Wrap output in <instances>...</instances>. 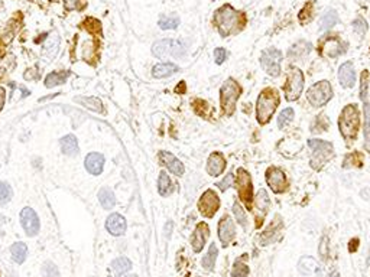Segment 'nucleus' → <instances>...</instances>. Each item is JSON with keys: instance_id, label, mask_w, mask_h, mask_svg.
<instances>
[{"instance_id": "obj_1", "label": "nucleus", "mask_w": 370, "mask_h": 277, "mask_svg": "<svg viewBox=\"0 0 370 277\" xmlns=\"http://www.w3.org/2000/svg\"><path fill=\"white\" fill-rule=\"evenodd\" d=\"M213 22L217 26L220 35L226 38L230 35H237L245 28L246 15L243 12H237L230 4H224L214 13Z\"/></svg>"}, {"instance_id": "obj_2", "label": "nucleus", "mask_w": 370, "mask_h": 277, "mask_svg": "<svg viewBox=\"0 0 370 277\" xmlns=\"http://www.w3.org/2000/svg\"><path fill=\"white\" fill-rule=\"evenodd\" d=\"M279 101H281L279 93L275 88H265L259 94L257 104H256V118L262 126L269 123L272 114L279 106Z\"/></svg>"}, {"instance_id": "obj_3", "label": "nucleus", "mask_w": 370, "mask_h": 277, "mask_svg": "<svg viewBox=\"0 0 370 277\" xmlns=\"http://www.w3.org/2000/svg\"><path fill=\"white\" fill-rule=\"evenodd\" d=\"M360 126V117H359V110L354 104L346 106L338 118V129L340 133L346 140H354L357 137Z\"/></svg>"}, {"instance_id": "obj_4", "label": "nucleus", "mask_w": 370, "mask_h": 277, "mask_svg": "<svg viewBox=\"0 0 370 277\" xmlns=\"http://www.w3.org/2000/svg\"><path fill=\"white\" fill-rule=\"evenodd\" d=\"M311 149V167L321 170L327 162L334 158V147L330 142L321 139H311L308 142Z\"/></svg>"}, {"instance_id": "obj_5", "label": "nucleus", "mask_w": 370, "mask_h": 277, "mask_svg": "<svg viewBox=\"0 0 370 277\" xmlns=\"http://www.w3.org/2000/svg\"><path fill=\"white\" fill-rule=\"evenodd\" d=\"M242 94V87L233 78H229L221 90H220V101H221V114L223 115H233L236 111L237 100Z\"/></svg>"}, {"instance_id": "obj_6", "label": "nucleus", "mask_w": 370, "mask_h": 277, "mask_svg": "<svg viewBox=\"0 0 370 277\" xmlns=\"http://www.w3.org/2000/svg\"><path fill=\"white\" fill-rule=\"evenodd\" d=\"M153 55L159 59H180L186 52V45L184 41L180 39H162L153 44L152 47Z\"/></svg>"}, {"instance_id": "obj_7", "label": "nucleus", "mask_w": 370, "mask_h": 277, "mask_svg": "<svg viewBox=\"0 0 370 277\" xmlns=\"http://www.w3.org/2000/svg\"><path fill=\"white\" fill-rule=\"evenodd\" d=\"M284 90H285V97L288 101H295L300 98L304 90V74L300 68L289 66Z\"/></svg>"}, {"instance_id": "obj_8", "label": "nucleus", "mask_w": 370, "mask_h": 277, "mask_svg": "<svg viewBox=\"0 0 370 277\" xmlns=\"http://www.w3.org/2000/svg\"><path fill=\"white\" fill-rule=\"evenodd\" d=\"M333 97V88L328 81H318L314 85L309 87L307 91V100L312 107H321L325 106Z\"/></svg>"}, {"instance_id": "obj_9", "label": "nucleus", "mask_w": 370, "mask_h": 277, "mask_svg": "<svg viewBox=\"0 0 370 277\" xmlns=\"http://www.w3.org/2000/svg\"><path fill=\"white\" fill-rule=\"evenodd\" d=\"M236 188L242 202L246 205L247 210L253 208V185L252 178L243 167H239L236 172Z\"/></svg>"}, {"instance_id": "obj_10", "label": "nucleus", "mask_w": 370, "mask_h": 277, "mask_svg": "<svg viewBox=\"0 0 370 277\" xmlns=\"http://www.w3.org/2000/svg\"><path fill=\"white\" fill-rule=\"evenodd\" d=\"M281 61L282 52L276 48L265 49L260 56V65L270 77H278L281 74Z\"/></svg>"}, {"instance_id": "obj_11", "label": "nucleus", "mask_w": 370, "mask_h": 277, "mask_svg": "<svg viewBox=\"0 0 370 277\" xmlns=\"http://www.w3.org/2000/svg\"><path fill=\"white\" fill-rule=\"evenodd\" d=\"M219 208H220V199L217 194L213 189H207L198 201V210L201 215L205 218H211L219 211Z\"/></svg>"}, {"instance_id": "obj_12", "label": "nucleus", "mask_w": 370, "mask_h": 277, "mask_svg": "<svg viewBox=\"0 0 370 277\" xmlns=\"http://www.w3.org/2000/svg\"><path fill=\"white\" fill-rule=\"evenodd\" d=\"M20 224H22V228L25 229L26 235H29V237H34L39 232L41 224H39L38 214L29 207H26L20 211Z\"/></svg>"}, {"instance_id": "obj_13", "label": "nucleus", "mask_w": 370, "mask_h": 277, "mask_svg": "<svg viewBox=\"0 0 370 277\" xmlns=\"http://www.w3.org/2000/svg\"><path fill=\"white\" fill-rule=\"evenodd\" d=\"M266 182L275 194H282L286 191V176L279 167H269L266 170Z\"/></svg>"}, {"instance_id": "obj_14", "label": "nucleus", "mask_w": 370, "mask_h": 277, "mask_svg": "<svg viewBox=\"0 0 370 277\" xmlns=\"http://www.w3.org/2000/svg\"><path fill=\"white\" fill-rule=\"evenodd\" d=\"M346 52V44L338 36H327L321 42V54L327 58H337Z\"/></svg>"}, {"instance_id": "obj_15", "label": "nucleus", "mask_w": 370, "mask_h": 277, "mask_svg": "<svg viewBox=\"0 0 370 277\" xmlns=\"http://www.w3.org/2000/svg\"><path fill=\"white\" fill-rule=\"evenodd\" d=\"M282 229H284V221L279 215H276L275 220H272V222L269 224V227L260 234L259 237L260 245H268L270 243H275L281 237Z\"/></svg>"}, {"instance_id": "obj_16", "label": "nucleus", "mask_w": 370, "mask_h": 277, "mask_svg": "<svg viewBox=\"0 0 370 277\" xmlns=\"http://www.w3.org/2000/svg\"><path fill=\"white\" fill-rule=\"evenodd\" d=\"M270 207V199L265 189H259L257 195L254 196V208H256V225L260 227L263 218Z\"/></svg>"}, {"instance_id": "obj_17", "label": "nucleus", "mask_w": 370, "mask_h": 277, "mask_svg": "<svg viewBox=\"0 0 370 277\" xmlns=\"http://www.w3.org/2000/svg\"><path fill=\"white\" fill-rule=\"evenodd\" d=\"M210 235V228L205 222H200L195 229H194V234L191 237V245L194 248L195 253H200L202 250V247L205 245V241Z\"/></svg>"}, {"instance_id": "obj_18", "label": "nucleus", "mask_w": 370, "mask_h": 277, "mask_svg": "<svg viewBox=\"0 0 370 277\" xmlns=\"http://www.w3.org/2000/svg\"><path fill=\"white\" fill-rule=\"evenodd\" d=\"M236 235L235 222L230 218V215H223V218L219 222V237L224 245H227Z\"/></svg>"}, {"instance_id": "obj_19", "label": "nucleus", "mask_w": 370, "mask_h": 277, "mask_svg": "<svg viewBox=\"0 0 370 277\" xmlns=\"http://www.w3.org/2000/svg\"><path fill=\"white\" fill-rule=\"evenodd\" d=\"M159 161L164 166L168 167L169 172H172L174 175L177 176H181L184 175L185 167L183 165V162H180V159H177L172 153L169 152H165V150H161L159 152Z\"/></svg>"}, {"instance_id": "obj_20", "label": "nucleus", "mask_w": 370, "mask_h": 277, "mask_svg": "<svg viewBox=\"0 0 370 277\" xmlns=\"http://www.w3.org/2000/svg\"><path fill=\"white\" fill-rule=\"evenodd\" d=\"M226 166H227V162H226L224 156L220 152H214V153L210 155L208 162H207V172H208V175L219 176V175H221L226 170Z\"/></svg>"}, {"instance_id": "obj_21", "label": "nucleus", "mask_w": 370, "mask_h": 277, "mask_svg": "<svg viewBox=\"0 0 370 277\" xmlns=\"http://www.w3.org/2000/svg\"><path fill=\"white\" fill-rule=\"evenodd\" d=\"M338 80L340 84L344 88H352L356 82V72H354V66L350 61L344 62L340 69H338Z\"/></svg>"}, {"instance_id": "obj_22", "label": "nucleus", "mask_w": 370, "mask_h": 277, "mask_svg": "<svg viewBox=\"0 0 370 277\" xmlns=\"http://www.w3.org/2000/svg\"><path fill=\"white\" fill-rule=\"evenodd\" d=\"M298 270L303 277H321L320 264L312 257H303L298 263Z\"/></svg>"}, {"instance_id": "obj_23", "label": "nucleus", "mask_w": 370, "mask_h": 277, "mask_svg": "<svg viewBox=\"0 0 370 277\" xmlns=\"http://www.w3.org/2000/svg\"><path fill=\"white\" fill-rule=\"evenodd\" d=\"M84 165L91 175H100L104 167V156L99 152H91L85 156Z\"/></svg>"}, {"instance_id": "obj_24", "label": "nucleus", "mask_w": 370, "mask_h": 277, "mask_svg": "<svg viewBox=\"0 0 370 277\" xmlns=\"http://www.w3.org/2000/svg\"><path fill=\"white\" fill-rule=\"evenodd\" d=\"M58 49H60V36H58L57 33H52V35L48 36L47 42L44 44L42 59H44L45 62L52 61V59L55 58V55H57Z\"/></svg>"}, {"instance_id": "obj_25", "label": "nucleus", "mask_w": 370, "mask_h": 277, "mask_svg": "<svg viewBox=\"0 0 370 277\" xmlns=\"http://www.w3.org/2000/svg\"><path fill=\"white\" fill-rule=\"evenodd\" d=\"M106 228L107 231L112 234V235H123L124 231H126V220H124L123 215L120 214H112L107 221H106Z\"/></svg>"}, {"instance_id": "obj_26", "label": "nucleus", "mask_w": 370, "mask_h": 277, "mask_svg": "<svg viewBox=\"0 0 370 277\" xmlns=\"http://www.w3.org/2000/svg\"><path fill=\"white\" fill-rule=\"evenodd\" d=\"M60 146L64 155L67 156H75L78 155V140L72 134H67L60 140Z\"/></svg>"}, {"instance_id": "obj_27", "label": "nucleus", "mask_w": 370, "mask_h": 277, "mask_svg": "<svg viewBox=\"0 0 370 277\" xmlns=\"http://www.w3.org/2000/svg\"><path fill=\"white\" fill-rule=\"evenodd\" d=\"M178 71H180V68L177 65H174V64H158V65L153 66L152 75L155 78H167V77L174 75Z\"/></svg>"}, {"instance_id": "obj_28", "label": "nucleus", "mask_w": 370, "mask_h": 277, "mask_svg": "<svg viewBox=\"0 0 370 277\" xmlns=\"http://www.w3.org/2000/svg\"><path fill=\"white\" fill-rule=\"evenodd\" d=\"M175 186L171 180V178L168 176L167 172H161L159 173V179H158V191L161 196H168L174 192Z\"/></svg>"}, {"instance_id": "obj_29", "label": "nucleus", "mask_w": 370, "mask_h": 277, "mask_svg": "<svg viewBox=\"0 0 370 277\" xmlns=\"http://www.w3.org/2000/svg\"><path fill=\"white\" fill-rule=\"evenodd\" d=\"M312 47L309 42H305V41H300L298 44H295L294 47H291L289 52H288V56L291 59H301L304 56L311 52Z\"/></svg>"}, {"instance_id": "obj_30", "label": "nucleus", "mask_w": 370, "mask_h": 277, "mask_svg": "<svg viewBox=\"0 0 370 277\" xmlns=\"http://www.w3.org/2000/svg\"><path fill=\"white\" fill-rule=\"evenodd\" d=\"M99 201L104 210H112L116 205V196L110 188H101L99 192Z\"/></svg>"}, {"instance_id": "obj_31", "label": "nucleus", "mask_w": 370, "mask_h": 277, "mask_svg": "<svg viewBox=\"0 0 370 277\" xmlns=\"http://www.w3.org/2000/svg\"><path fill=\"white\" fill-rule=\"evenodd\" d=\"M10 254H12V259L13 261H16L17 264H22L25 260H26V256H28V247L25 243H15L12 247H10Z\"/></svg>"}, {"instance_id": "obj_32", "label": "nucleus", "mask_w": 370, "mask_h": 277, "mask_svg": "<svg viewBox=\"0 0 370 277\" xmlns=\"http://www.w3.org/2000/svg\"><path fill=\"white\" fill-rule=\"evenodd\" d=\"M75 101L81 103L84 107H87L88 110H93L94 113H104L103 103L96 97H77Z\"/></svg>"}, {"instance_id": "obj_33", "label": "nucleus", "mask_w": 370, "mask_h": 277, "mask_svg": "<svg viewBox=\"0 0 370 277\" xmlns=\"http://www.w3.org/2000/svg\"><path fill=\"white\" fill-rule=\"evenodd\" d=\"M68 78V72L67 71H60V72H51L47 75L45 78V87L48 88H52V87H57V85H61L67 81Z\"/></svg>"}, {"instance_id": "obj_34", "label": "nucleus", "mask_w": 370, "mask_h": 277, "mask_svg": "<svg viewBox=\"0 0 370 277\" xmlns=\"http://www.w3.org/2000/svg\"><path fill=\"white\" fill-rule=\"evenodd\" d=\"M338 22V15H337V12L336 10H327L325 13H324V16L321 17V25H320V29L321 31H328V29H331L336 23Z\"/></svg>"}, {"instance_id": "obj_35", "label": "nucleus", "mask_w": 370, "mask_h": 277, "mask_svg": "<svg viewBox=\"0 0 370 277\" xmlns=\"http://www.w3.org/2000/svg\"><path fill=\"white\" fill-rule=\"evenodd\" d=\"M217 254H219L217 247L214 244H211L210 248H208V253L202 257V261H201V264H202V267L205 270H213L214 269V264H216V260H217Z\"/></svg>"}, {"instance_id": "obj_36", "label": "nucleus", "mask_w": 370, "mask_h": 277, "mask_svg": "<svg viewBox=\"0 0 370 277\" xmlns=\"http://www.w3.org/2000/svg\"><path fill=\"white\" fill-rule=\"evenodd\" d=\"M130 269H132V263H130V260L126 259V257H119V259H116V260L112 263V270H113V273H115L116 276H120V275L127 273Z\"/></svg>"}, {"instance_id": "obj_37", "label": "nucleus", "mask_w": 370, "mask_h": 277, "mask_svg": "<svg viewBox=\"0 0 370 277\" xmlns=\"http://www.w3.org/2000/svg\"><path fill=\"white\" fill-rule=\"evenodd\" d=\"M363 165V155L359 152H353L346 156L343 167H360Z\"/></svg>"}, {"instance_id": "obj_38", "label": "nucleus", "mask_w": 370, "mask_h": 277, "mask_svg": "<svg viewBox=\"0 0 370 277\" xmlns=\"http://www.w3.org/2000/svg\"><path fill=\"white\" fill-rule=\"evenodd\" d=\"M365 147L370 153V103H365Z\"/></svg>"}, {"instance_id": "obj_39", "label": "nucleus", "mask_w": 370, "mask_h": 277, "mask_svg": "<svg viewBox=\"0 0 370 277\" xmlns=\"http://www.w3.org/2000/svg\"><path fill=\"white\" fill-rule=\"evenodd\" d=\"M180 25V17L177 15L162 16L159 19V28L161 29H175Z\"/></svg>"}, {"instance_id": "obj_40", "label": "nucleus", "mask_w": 370, "mask_h": 277, "mask_svg": "<svg viewBox=\"0 0 370 277\" xmlns=\"http://www.w3.org/2000/svg\"><path fill=\"white\" fill-rule=\"evenodd\" d=\"M294 115H295V113H294L292 109H285V110L281 111V114L278 115V126H279V129L288 127L292 123Z\"/></svg>"}, {"instance_id": "obj_41", "label": "nucleus", "mask_w": 370, "mask_h": 277, "mask_svg": "<svg viewBox=\"0 0 370 277\" xmlns=\"http://www.w3.org/2000/svg\"><path fill=\"white\" fill-rule=\"evenodd\" d=\"M327 129H328V120L325 118L324 114H320V115L314 120V123H312V126H311V131L317 134V133L325 131Z\"/></svg>"}, {"instance_id": "obj_42", "label": "nucleus", "mask_w": 370, "mask_h": 277, "mask_svg": "<svg viewBox=\"0 0 370 277\" xmlns=\"http://www.w3.org/2000/svg\"><path fill=\"white\" fill-rule=\"evenodd\" d=\"M249 276V267L243 263V259L237 260L235 263V267L232 270V277H247Z\"/></svg>"}, {"instance_id": "obj_43", "label": "nucleus", "mask_w": 370, "mask_h": 277, "mask_svg": "<svg viewBox=\"0 0 370 277\" xmlns=\"http://www.w3.org/2000/svg\"><path fill=\"white\" fill-rule=\"evenodd\" d=\"M233 212H235V217H236V220L237 222L246 229L247 228V218H246V214H245V211H243V208L240 207V204H235L233 205Z\"/></svg>"}, {"instance_id": "obj_44", "label": "nucleus", "mask_w": 370, "mask_h": 277, "mask_svg": "<svg viewBox=\"0 0 370 277\" xmlns=\"http://www.w3.org/2000/svg\"><path fill=\"white\" fill-rule=\"evenodd\" d=\"M12 198V188L6 182H0V202L6 204Z\"/></svg>"}, {"instance_id": "obj_45", "label": "nucleus", "mask_w": 370, "mask_h": 277, "mask_svg": "<svg viewBox=\"0 0 370 277\" xmlns=\"http://www.w3.org/2000/svg\"><path fill=\"white\" fill-rule=\"evenodd\" d=\"M42 276L44 277H60V272L57 266L52 261H47L42 267Z\"/></svg>"}, {"instance_id": "obj_46", "label": "nucleus", "mask_w": 370, "mask_h": 277, "mask_svg": "<svg viewBox=\"0 0 370 277\" xmlns=\"http://www.w3.org/2000/svg\"><path fill=\"white\" fill-rule=\"evenodd\" d=\"M194 111L198 114V115H207L208 114V111H210V106H208V103L207 101H204V100H195L194 101Z\"/></svg>"}, {"instance_id": "obj_47", "label": "nucleus", "mask_w": 370, "mask_h": 277, "mask_svg": "<svg viewBox=\"0 0 370 277\" xmlns=\"http://www.w3.org/2000/svg\"><path fill=\"white\" fill-rule=\"evenodd\" d=\"M353 31H354L359 36H363V35L366 33V31H368V23H366V20L362 19V17H357V19L353 22Z\"/></svg>"}, {"instance_id": "obj_48", "label": "nucleus", "mask_w": 370, "mask_h": 277, "mask_svg": "<svg viewBox=\"0 0 370 277\" xmlns=\"http://www.w3.org/2000/svg\"><path fill=\"white\" fill-rule=\"evenodd\" d=\"M360 82H362V87H360V97H362V100L365 101L366 97H368V84H369V72H368V71H363V72H362Z\"/></svg>"}, {"instance_id": "obj_49", "label": "nucleus", "mask_w": 370, "mask_h": 277, "mask_svg": "<svg viewBox=\"0 0 370 277\" xmlns=\"http://www.w3.org/2000/svg\"><path fill=\"white\" fill-rule=\"evenodd\" d=\"M328 251H330V250H328V237L324 235V237L321 238V243H320V247H318V253H320V256H321L322 260H327Z\"/></svg>"}, {"instance_id": "obj_50", "label": "nucleus", "mask_w": 370, "mask_h": 277, "mask_svg": "<svg viewBox=\"0 0 370 277\" xmlns=\"http://www.w3.org/2000/svg\"><path fill=\"white\" fill-rule=\"evenodd\" d=\"M312 19V3H308L300 13V20L304 23H308L309 20Z\"/></svg>"}, {"instance_id": "obj_51", "label": "nucleus", "mask_w": 370, "mask_h": 277, "mask_svg": "<svg viewBox=\"0 0 370 277\" xmlns=\"http://www.w3.org/2000/svg\"><path fill=\"white\" fill-rule=\"evenodd\" d=\"M214 59L219 65H221L226 59H227V51L223 49V48H217L214 49Z\"/></svg>"}, {"instance_id": "obj_52", "label": "nucleus", "mask_w": 370, "mask_h": 277, "mask_svg": "<svg viewBox=\"0 0 370 277\" xmlns=\"http://www.w3.org/2000/svg\"><path fill=\"white\" fill-rule=\"evenodd\" d=\"M232 182H233V173H229L221 182H219L217 183V186L221 189V191H226V189H229L230 188V185H232Z\"/></svg>"}, {"instance_id": "obj_53", "label": "nucleus", "mask_w": 370, "mask_h": 277, "mask_svg": "<svg viewBox=\"0 0 370 277\" xmlns=\"http://www.w3.org/2000/svg\"><path fill=\"white\" fill-rule=\"evenodd\" d=\"M175 91H177L178 94H185V91H186V85H185L184 81H181V82H180V84L177 85Z\"/></svg>"}, {"instance_id": "obj_54", "label": "nucleus", "mask_w": 370, "mask_h": 277, "mask_svg": "<svg viewBox=\"0 0 370 277\" xmlns=\"http://www.w3.org/2000/svg\"><path fill=\"white\" fill-rule=\"evenodd\" d=\"M357 245H359V240H357V238H354V240H352V241H350V247H349V250L353 253V251H356V250H357Z\"/></svg>"}, {"instance_id": "obj_55", "label": "nucleus", "mask_w": 370, "mask_h": 277, "mask_svg": "<svg viewBox=\"0 0 370 277\" xmlns=\"http://www.w3.org/2000/svg\"><path fill=\"white\" fill-rule=\"evenodd\" d=\"M77 1H78V0H65V6H67L68 9H74V7L77 6Z\"/></svg>"}, {"instance_id": "obj_56", "label": "nucleus", "mask_w": 370, "mask_h": 277, "mask_svg": "<svg viewBox=\"0 0 370 277\" xmlns=\"http://www.w3.org/2000/svg\"><path fill=\"white\" fill-rule=\"evenodd\" d=\"M4 98H6V96H4V90H3V88H0V110L3 109V104H4Z\"/></svg>"}, {"instance_id": "obj_57", "label": "nucleus", "mask_w": 370, "mask_h": 277, "mask_svg": "<svg viewBox=\"0 0 370 277\" xmlns=\"http://www.w3.org/2000/svg\"><path fill=\"white\" fill-rule=\"evenodd\" d=\"M330 277H340V275H338L337 272H334V273H333V275H331V276H330Z\"/></svg>"}, {"instance_id": "obj_58", "label": "nucleus", "mask_w": 370, "mask_h": 277, "mask_svg": "<svg viewBox=\"0 0 370 277\" xmlns=\"http://www.w3.org/2000/svg\"><path fill=\"white\" fill-rule=\"evenodd\" d=\"M126 277H136L135 275H132V276H126Z\"/></svg>"}, {"instance_id": "obj_59", "label": "nucleus", "mask_w": 370, "mask_h": 277, "mask_svg": "<svg viewBox=\"0 0 370 277\" xmlns=\"http://www.w3.org/2000/svg\"><path fill=\"white\" fill-rule=\"evenodd\" d=\"M185 277H188V276H185Z\"/></svg>"}]
</instances>
